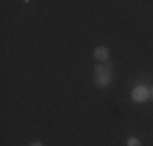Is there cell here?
Here are the masks:
<instances>
[{
	"label": "cell",
	"mask_w": 153,
	"mask_h": 146,
	"mask_svg": "<svg viewBox=\"0 0 153 146\" xmlns=\"http://www.w3.org/2000/svg\"><path fill=\"white\" fill-rule=\"evenodd\" d=\"M148 96H150V94H148V89L145 86H137L135 89L132 91V99L137 101V102H143Z\"/></svg>",
	"instance_id": "obj_1"
},
{
	"label": "cell",
	"mask_w": 153,
	"mask_h": 146,
	"mask_svg": "<svg viewBox=\"0 0 153 146\" xmlns=\"http://www.w3.org/2000/svg\"><path fill=\"white\" fill-rule=\"evenodd\" d=\"M108 55H109V50L103 46H98L94 49V58L100 62H108Z\"/></svg>",
	"instance_id": "obj_2"
},
{
	"label": "cell",
	"mask_w": 153,
	"mask_h": 146,
	"mask_svg": "<svg viewBox=\"0 0 153 146\" xmlns=\"http://www.w3.org/2000/svg\"><path fill=\"white\" fill-rule=\"evenodd\" d=\"M109 80H111V72H109V68H106L104 72H101L98 75V86H106Z\"/></svg>",
	"instance_id": "obj_3"
},
{
	"label": "cell",
	"mask_w": 153,
	"mask_h": 146,
	"mask_svg": "<svg viewBox=\"0 0 153 146\" xmlns=\"http://www.w3.org/2000/svg\"><path fill=\"white\" fill-rule=\"evenodd\" d=\"M127 146H140V140H137V138H129V140H127Z\"/></svg>",
	"instance_id": "obj_4"
},
{
	"label": "cell",
	"mask_w": 153,
	"mask_h": 146,
	"mask_svg": "<svg viewBox=\"0 0 153 146\" xmlns=\"http://www.w3.org/2000/svg\"><path fill=\"white\" fill-rule=\"evenodd\" d=\"M31 146H42V145H41V143H38V141H36V143H33Z\"/></svg>",
	"instance_id": "obj_5"
},
{
	"label": "cell",
	"mask_w": 153,
	"mask_h": 146,
	"mask_svg": "<svg viewBox=\"0 0 153 146\" xmlns=\"http://www.w3.org/2000/svg\"><path fill=\"white\" fill-rule=\"evenodd\" d=\"M150 94H152V96H153V89H152V93H150Z\"/></svg>",
	"instance_id": "obj_6"
}]
</instances>
